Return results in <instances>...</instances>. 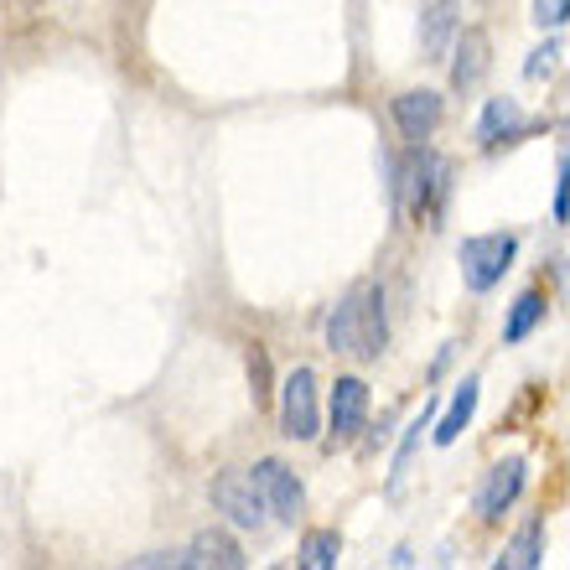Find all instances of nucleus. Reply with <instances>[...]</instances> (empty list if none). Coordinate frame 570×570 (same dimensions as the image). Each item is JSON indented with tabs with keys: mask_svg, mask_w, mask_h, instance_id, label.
Segmentation results:
<instances>
[{
	"mask_svg": "<svg viewBox=\"0 0 570 570\" xmlns=\"http://www.w3.org/2000/svg\"><path fill=\"white\" fill-rule=\"evenodd\" d=\"M384 291L379 285H353L327 316V347L353 363H374L384 353Z\"/></svg>",
	"mask_w": 570,
	"mask_h": 570,
	"instance_id": "f257e3e1",
	"label": "nucleus"
},
{
	"mask_svg": "<svg viewBox=\"0 0 570 570\" xmlns=\"http://www.w3.org/2000/svg\"><path fill=\"white\" fill-rule=\"evenodd\" d=\"M513 255H519V239L513 234H472L462 239V281L466 291H493L503 275H509Z\"/></svg>",
	"mask_w": 570,
	"mask_h": 570,
	"instance_id": "f03ea898",
	"label": "nucleus"
},
{
	"mask_svg": "<svg viewBox=\"0 0 570 570\" xmlns=\"http://www.w3.org/2000/svg\"><path fill=\"white\" fill-rule=\"evenodd\" d=\"M213 509L239 529H265V519H271V509H265V498L255 493L249 472H218V478H213Z\"/></svg>",
	"mask_w": 570,
	"mask_h": 570,
	"instance_id": "7ed1b4c3",
	"label": "nucleus"
},
{
	"mask_svg": "<svg viewBox=\"0 0 570 570\" xmlns=\"http://www.w3.org/2000/svg\"><path fill=\"white\" fill-rule=\"evenodd\" d=\"M322 415H316V374L312 368H291V379L281 384V431L291 441H312Z\"/></svg>",
	"mask_w": 570,
	"mask_h": 570,
	"instance_id": "20e7f679",
	"label": "nucleus"
},
{
	"mask_svg": "<svg viewBox=\"0 0 570 570\" xmlns=\"http://www.w3.org/2000/svg\"><path fill=\"white\" fill-rule=\"evenodd\" d=\"M249 482H255V493L265 498L271 519H281V524H296L301 513H306V493H301V482L291 478L285 462H259L255 472H249Z\"/></svg>",
	"mask_w": 570,
	"mask_h": 570,
	"instance_id": "39448f33",
	"label": "nucleus"
},
{
	"mask_svg": "<svg viewBox=\"0 0 570 570\" xmlns=\"http://www.w3.org/2000/svg\"><path fill=\"white\" fill-rule=\"evenodd\" d=\"M524 482H529V462H524V456L498 462L493 472L482 478V488H478V519H482V524H498V519H503V513L519 503Z\"/></svg>",
	"mask_w": 570,
	"mask_h": 570,
	"instance_id": "423d86ee",
	"label": "nucleus"
},
{
	"mask_svg": "<svg viewBox=\"0 0 570 570\" xmlns=\"http://www.w3.org/2000/svg\"><path fill=\"white\" fill-rule=\"evenodd\" d=\"M493 68V37L482 27H462L456 31V42H451V89L466 94L478 89L482 78Z\"/></svg>",
	"mask_w": 570,
	"mask_h": 570,
	"instance_id": "0eeeda50",
	"label": "nucleus"
},
{
	"mask_svg": "<svg viewBox=\"0 0 570 570\" xmlns=\"http://www.w3.org/2000/svg\"><path fill=\"white\" fill-rule=\"evenodd\" d=\"M441 115H446L441 94H431V89L394 94V125H400V136H405L410 146H425V140L441 130Z\"/></svg>",
	"mask_w": 570,
	"mask_h": 570,
	"instance_id": "6e6552de",
	"label": "nucleus"
},
{
	"mask_svg": "<svg viewBox=\"0 0 570 570\" xmlns=\"http://www.w3.org/2000/svg\"><path fill=\"white\" fill-rule=\"evenodd\" d=\"M327 415H332V446L353 441V435L363 431V421H368V384H363V379H353V374L337 379V384H332Z\"/></svg>",
	"mask_w": 570,
	"mask_h": 570,
	"instance_id": "1a4fd4ad",
	"label": "nucleus"
},
{
	"mask_svg": "<svg viewBox=\"0 0 570 570\" xmlns=\"http://www.w3.org/2000/svg\"><path fill=\"white\" fill-rule=\"evenodd\" d=\"M462 31V6L456 0H425L421 6V52L425 62H441Z\"/></svg>",
	"mask_w": 570,
	"mask_h": 570,
	"instance_id": "9d476101",
	"label": "nucleus"
},
{
	"mask_svg": "<svg viewBox=\"0 0 570 570\" xmlns=\"http://www.w3.org/2000/svg\"><path fill=\"white\" fill-rule=\"evenodd\" d=\"M181 566L187 570H244V550L224 529H203L193 540V550L181 556Z\"/></svg>",
	"mask_w": 570,
	"mask_h": 570,
	"instance_id": "9b49d317",
	"label": "nucleus"
},
{
	"mask_svg": "<svg viewBox=\"0 0 570 570\" xmlns=\"http://www.w3.org/2000/svg\"><path fill=\"white\" fill-rule=\"evenodd\" d=\"M529 130L524 120V109L513 105V99H488V109H482V125H478V136H482V150H498V146H513V140Z\"/></svg>",
	"mask_w": 570,
	"mask_h": 570,
	"instance_id": "f8f14e48",
	"label": "nucleus"
},
{
	"mask_svg": "<svg viewBox=\"0 0 570 570\" xmlns=\"http://www.w3.org/2000/svg\"><path fill=\"white\" fill-rule=\"evenodd\" d=\"M544 560V524L540 519H529L509 544H503V556H498V570H534Z\"/></svg>",
	"mask_w": 570,
	"mask_h": 570,
	"instance_id": "ddd939ff",
	"label": "nucleus"
},
{
	"mask_svg": "<svg viewBox=\"0 0 570 570\" xmlns=\"http://www.w3.org/2000/svg\"><path fill=\"white\" fill-rule=\"evenodd\" d=\"M478 379H462V390H456V400H451V410L435 421V446H451L456 435L466 431V421H472V410H478Z\"/></svg>",
	"mask_w": 570,
	"mask_h": 570,
	"instance_id": "4468645a",
	"label": "nucleus"
},
{
	"mask_svg": "<svg viewBox=\"0 0 570 570\" xmlns=\"http://www.w3.org/2000/svg\"><path fill=\"white\" fill-rule=\"evenodd\" d=\"M540 322H544V296H540V291H524V296L513 301L509 322H503V343H524Z\"/></svg>",
	"mask_w": 570,
	"mask_h": 570,
	"instance_id": "2eb2a0df",
	"label": "nucleus"
},
{
	"mask_svg": "<svg viewBox=\"0 0 570 570\" xmlns=\"http://www.w3.org/2000/svg\"><path fill=\"white\" fill-rule=\"evenodd\" d=\"M337 556H343V540H337L332 529H312V534L301 540V566L306 570H332Z\"/></svg>",
	"mask_w": 570,
	"mask_h": 570,
	"instance_id": "dca6fc26",
	"label": "nucleus"
},
{
	"mask_svg": "<svg viewBox=\"0 0 570 570\" xmlns=\"http://www.w3.org/2000/svg\"><path fill=\"white\" fill-rule=\"evenodd\" d=\"M534 21L540 31H560L570 21V0H534Z\"/></svg>",
	"mask_w": 570,
	"mask_h": 570,
	"instance_id": "f3484780",
	"label": "nucleus"
},
{
	"mask_svg": "<svg viewBox=\"0 0 570 570\" xmlns=\"http://www.w3.org/2000/svg\"><path fill=\"white\" fill-rule=\"evenodd\" d=\"M249 384H255V405L271 400V358H265V347L249 353Z\"/></svg>",
	"mask_w": 570,
	"mask_h": 570,
	"instance_id": "a211bd4d",
	"label": "nucleus"
},
{
	"mask_svg": "<svg viewBox=\"0 0 570 570\" xmlns=\"http://www.w3.org/2000/svg\"><path fill=\"white\" fill-rule=\"evenodd\" d=\"M556 42H544V47H534V52H529V62H524V78H550L556 73Z\"/></svg>",
	"mask_w": 570,
	"mask_h": 570,
	"instance_id": "6ab92c4d",
	"label": "nucleus"
},
{
	"mask_svg": "<svg viewBox=\"0 0 570 570\" xmlns=\"http://www.w3.org/2000/svg\"><path fill=\"white\" fill-rule=\"evenodd\" d=\"M425 425H431V405H425V410H421V421L410 425V435H405V446H400V462H394V482L405 478V466H410V451L421 446V431H425Z\"/></svg>",
	"mask_w": 570,
	"mask_h": 570,
	"instance_id": "aec40b11",
	"label": "nucleus"
},
{
	"mask_svg": "<svg viewBox=\"0 0 570 570\" xmlns=\"http://www.w3.org/2000/svg\"><path fill=\"white\" fill-rule=\"evenodd\" d=\"M556 224H570V150L560 156V187H556Z\"/></svg>",
	"mask_w": 570,
	"mask_h": 570,
	"instance_id": "412c9836",
	"label": "nucleus"
},
{
	"mask_svg": "<svg viewBox=\"0 0 570 570\" xmlns=\"http://www.w3.org/2000/svg\"><path fill=\"white\" fill-rule=\"evenodd\" d=\"M27 6H42V0H27Z\"/></svg>",
	"mask_w": 570,
	"mask_h": 570,
	"instance_id": "4be33fe9",
	"label": "nucleus"
}]
</instances>
